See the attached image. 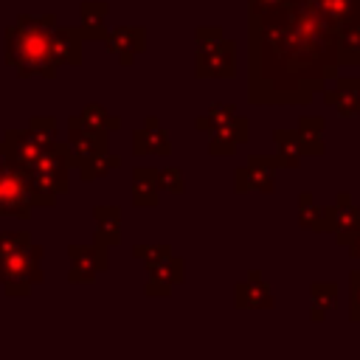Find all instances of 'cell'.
Segmentation results:
<instances>
[{"mask_svg":"<svg viewBox=\"0 0 360 360\" xmlns=\"http://www.w3.org/2000/svg\"><path fill=\"white\" fill-rule=\"evenodd\" d=\"M160 186H158V169L155 166H135L132 169V205L138 208H155L160 205Z\"/></svg>","mask_w":360,"mask_h":360,"instance_id":"19","label":"cell"},{"mask_svg":"<svg viewBox=\"0 0 360 360\" xmlns=\"http://www.w3.org/2000/svg\"><path fill=\"white\" fill-rule=\"evenodd\" d=\"M321 211H323V208L315 202V194H312V191H301V194H298V225H301L304 231L321 233V222H323Z\"/></svg>","mask_w":360,"mask_h":360,"instance_id":"30","label":"cell"},{"mask_svg":"<svg viewBox=\"0 0 360 360\" xmlns=\"http://www.w3.org/2000/svg\"><path fill=\"white\" fill-rule=\"evenodd\" d=\"M37 208V197L28 180V172L20 163L0 169V217L28 219Z\"/></svg>","mask_w":360,"mask_h":360,"instance_id":"6","label":"cell"},{"mask_svg":"<svg viewBox=\"0 0 360 360\" xmlns=\"http://www.w3.org/2000/svg\"><path fill=\"white\" fill-rule=\"evenodd\" d=\"M11 163H14V158H11L8 146H6V141H0V169H6V166H11Z\"/></svg>","mask_w":360,"mask_h":360,"instance_id":"36","label":"cell"},{"mask_svg":"<svg viewBox=\"0 0 360 360\" xmlns=\"http://www.w3.org/2000/svg\"><path fill=\"white\" fill-rule=\"evenodd\" d=\"M107 0H84L79 6V34L84 42H101L107 37Z\"/></svg>","mask_w":360,"mask_h":360,"instance_id":"18","label":"cell"},{"mask_svg":"<svg viewBox=\"0 0 360 360\" xmlns=\"http://www.w3.org/2000/svg\"><path fill=\"white\" fill-rule=\"evenodd\" d=\"M298 141L304 155L318 158L326 152V124L321 115H301L298 118Z\"/></svg>","mask_w":360,"mask_h":360,"instance_id":"23","label":"cell"},{"mask_svg":"<svg viewBox=\"0 0 360 360\" xmlns=\"http://www.w3.org/2000/svg\"><path fill=\"white\" fill-rule=\"evenodd\" d=\"M110 248L104 245H68V259H70V270H68V281L70 284H93L98 278V273H104L110 267Z\"/></svg>","mask_w":360,"mask_h":360,"instance_id":"8","label":"cell"},{"mask_svg":"<svg viewBox=\"0 0 360 360\" xmlns=\"http://www.w3.org/2000/svg\"><path fill=\"white\" fill-rule=\"evenodd\" d=\"M79 121H82V127L98 129V132H115V129L121 127V121H118L115 115H110V112H107L101 104H96V101H90V104L82 107Z\"/></svg>","mask_w":360,"mask_h":360,"instance_id":"28","label":"cell"},{"mask_svg":"<svg viewBox=\"0 0 360 360\" xmlns=\"http://www.w3.org/2000/svg\"><path fill=\"white\" fill-rule=\"evenodd\" d=\"M281 163L276 155H250L245 166L233 172V191L239 194H273L276 191V174Z\"/></svg>","mask_w":360,"mask_h":360,"instance_id":"7","label":"cell"},{"mask_svg":"<svg viewBox=\"0 0 360 360\" xmlns=\"http://www.w3.org/2000/svg\"><path fill=\"white\" fill-rule=\"evenodd\" d=\"M3 141H6V146H8L11 158H14V163H20L22 169H28V166L42 155V149H45L48 143H53L56 138L51 141V138H45V135H39L37 129L25 127V129H6Z\"/></svg>","mask_w":360,"mask_h":360,"instance_id":"14","label":"cell"},{"mask_svg":"<svg viewBox=\"0 0 360 360\" xmlns=\"http://www.w3.org/2000/svg\"><path fill=\"white\" fill-rule=\"evenodd\" d=\"M233 304L239 309H270L276 304L270 284L262 278L259 270H250V276L245 281H236L233 287Z\"/></svg>","mask_w":360,"mask_h":360,"instance_id":"15","label":"cell"},{"mask_svg":"<svg viewBox=\"0 0 360 360\" xmlns=\"http://www.w3.org/2000/svg\"><path fill=\"white\" fill-rule=\"evenodd\" d=\"M323 104H329L343 118L360 115V79H352V76L338 79L335 76L332 90H323Z\"/></svg>","mask_w":360,"mask_h":360,"instance_id":"17","label":"cell"},{"mask_svg":"<svg viewBox=\"0 0 360 360\" xmlns=\"http://www.w3.org/2000/svg\"><path fill=\"white\" fill-rule=\"evenodd\" d=\"M132 152L135 155H160V158L172 155V141L155 115H149L143 121V127H138L132 132Z\"/></svg>","mask_w":360,"mask_h":360,"instance_id":"16","label":"cell"},{"mask_svg":"<svg viewBox=\"0 0 360 360\" xmlns=\"http://www.w3.org/2000/svg\"><path fill=\"white\" fill-rule=\"evenodd\" d=\"M101 42L124 68H132L135 59L146 51V31L141 25H115Z\"/></svg>","mask_w":360,"mask_h":360,"instance_id":"9","label":"cell"},{"mask_svg":"<svg viewBox=\"0 0 360 360\" xmlns=\"http://www.w3.org/2000/svg\"><path fill=\"white\" fill-rule=\"evenodd\" d=\"M321 217H323V222H321V233H338V231H343L346 225H352L357 217H360V208H357V202L346 194V191H340V194H335V202H329L323 211H321Z\"/></svg>","mask_w":360,"mask_h":360,"instance_id":"20","label":"cell"},{"mask_svg":"<svg viewBox=\"0 0 360 360\" xmlns=\"http://www.w3.org/2000/svg\"><path fill=\"white\" fill-rule=\"evenodd\" d=\"M158 186H160V191L183 194V191H186L183 169H180V166H163V169H158Z\"/></svg>","mask_w":360,"mask_h":360,"instance_id":"31","label":"cell"},{"mask_svg":"<svg viewBox=\"0 0 360 360\" xmlns=\"http://www.w3.org/2000/svg\"><path fill=\"white\" fill-rule=\"evenodd\" d=\"M146 270H149L146 284H143L146 295H172V290L177 284H183V278H186V262L180 256H174V253L160 259L158 264H152Z\"/></svg>","mask_w":360,"mask_h":360,"instance_id":"12","label":"cell"},{"mask_svg":"<svg viewBox=\"0 0 360 360\" xmlns=\"http://www.w3.org/2000/svg\"><path fill=\"white\" fill-rule=\"evenodd\" d=\"M42 245L34 242L0 256V287L8 298H22L31 292L34 284L42 281Z\"/></svg>","mask_w":360,"mask_h":360,"instance_id":"5","label":"cell"},{"mask_svg":"<svg viewBox=\"0 0 360 360\" xmlns=\"http://www.w3.org/2000/svg\"><path fill=\"white\" fill-rule=\"evenodd\" d=\"M233 115H236V104L217 101V104H211L202 115H197V118H194V129H197V132H211L214 127H219V124L231 121Z\"/></svg>","mask_w":360,"mask_h":360,"instance_id":"29","label":"cell"},{"mask_svg":"<svg viewBox=\"0 0 360 360\" xmlns=\"http://www.w3.org/2000/svg\"><path fill=\"white\" fill-rule=\"evenodd\" d=\"M338 62L343 65H360V22L338 28Z\"/></svg>","mask_w":360,"mask_h":360,"instance_id":"27","label":"cell"},{"mask_svg":"<svg viewBox=\"0 0 360 360\" xmlns=\"http://www.w3.org/2000/svg\"><path fill=\"white\" fill-rule=\"evenodd\" d=\"M248 20L250 104H309L338 76V28L307 0H284Z\"/></svg>","mask_w":360,"mask_h":360,"instance_id":"1","label":"cell"},{"mask_svg":"<svg viewBox=\"0 0 360 360\" xmlns=\"http://www.w3.org/2000/svg\"><path fill=\"white\" fill-rule=\"evenodd\" d=\"M51 59L56 68H76L82 65V34H79V25H53L51 28Z\"/></svg>","mask_w":360,"mask_h":360,"instance_id":"13","label":"cell"},{"mask_svg":"<svg viewBox=\"0 0 360 360\" xmlns=\"http://www.w3.org/2000/svg\"><path fill=\"white\" fill-rule=\"evenodd\" d=\"M65 141H68L70 155H73V169H76V163H82L84 158L110 152V132H98V129L82 127L79 115H70V118H68V138H65Z\"/></svg>","mask_w":360,"mask_h":360,"instance_id":"10","label":"cell"},{"mask_svg":"<svg viewBox=\"0 0 360 360\" xmlns=\"http://www.w3.org/2000/svg\"><path fill=\"white\" fill-rule=\"evenodd\" d=\"M194 76L197 79H233L236 45L219 25L194 28Z\"/></svg>","mask_w":360,"mask_h":360,"instance_id":"4","label":"cell"},{"mask_svg":"<svg viewBox=\"0 0 360 360\" xmlns=\"http://www.w3.org/2000/svg\"><path fill=\"white\" fill-rule=\"evenodd\" d=\"M31 242V233L28 231H0V256L3 253H11L22 245Z\"/></svg>","mask_w":360,"mask_h":360,"instance_id":"33","label":"cell"},{"mask_svg":"<svg viewBox=\"0 0 360 360\" xmlns=\"http://www.w3.org/2000/svg\"><path fill=\"white\" fill-rule=\"evenodd\" d=\"M332 28L360 22V0H307Z\"/></svg>","mask_w":360,"mask_h":360,"instance_id":"21","label":"cell"},{"mask_svg":"<svg viewBox=\"0 0 360 360\" xmlns=\"http://www.w3.org/2000/svg\"><path fill=\"white\" fill-rule=\"evenodd\" d=\"M349 321L360 323V270L349 276Z\"/></svg>","mask_w":360,"mask_h":360,"instance_id":"34","label":"cell"},{"mask_svg":"<svg viewBox=\"0 0 360 360\" xmlns=\"http://www.w3.org/2000/svg\"><path fill=\"white\" fill-rule=\"evenodd\" d=\"M121 166V158L112 155V152H101V155H93V158H84L82 163H76L79 174L84 183H93V180H101L107 177L110 172H115Z\"/></svg>","mask_w":360,"mask_h":360,"instance_id":"26","label":"cell"},{"mask_svg":"<svg viewBox=\"0 0 360 360\" xmlns=\"http://www.w3.org/2000/svg\"><path fill=\"white\" fill-rule=\"evenodd\" d=\"M273 143H276V158H278L281 169H298L301 166L304 149H301V141H298V129L278 127L273 132Z\"/></svg>","mask_w":360,"mask_h":360,"instance_id":"25","label":"cell"},{"mask_svg":"<svg viewBox=\"0 0 360 360\" xmlns=\"http://www.w3.org/2000/svg\"><path fill=\"white\" fill-rule=\"evenodd\" d=\"M93 219H96V231H93L96 245L112 248L121 242V208L118 205H96Z\"/></svg>","mask_w":360,"mask_h":360,"instance_id":"22","label":"cell"},{"mask_svg":"<svg viewBox=\"0 0 360 360\" xmlns=\"http://www.w3.org/2000/svg\"><path fill=\"white\" fill-rule=\"evenodd\" d=\"M132 256L138 262H143V267H152L158 264L160 259L172 256V248L169 245H132Z\"/></svg>","mask_w":360,"mask_h":360,"instance_id":"32","label":"cell"},{"mask_svg":"<svg viewBox=\"0 0 360 360\" xmlns=\"http://www.w3.org/2000/svg\"><path fill=\"white\" fill-rule=\"evenodd\" d=\"M284 0H248V14H259V11H267V8H276L281 6Z\"/></svg>","mask_w":360,"mask_h":360,"instance_id":"35","label":"cell"},{"mask_svg":"<svg viewBox=\"0 0 360 360\" xmlns=\"http://www.w3.org/2000/svg\"><path fill=\"white\" fill-rule=\"evenodd\" d=\"M211 141H208V155L214 158H228L236 152V146L248 143L250 141V118L248 115H233L231 121L214 127L211 132Z\"/></svg>","mask_w":360,"mask_h":360,"instance_id":"11","label":"cell"},{"mask_svg":"<svg viewBox=\"0 0 360 360\" xmlns=\"http://www.w3.org/2000/svg\"><path fill=\"white\" fill-rule=\"evenodd\" d=\"M346 248H349V256L360 262V233H357V236H354V239H352V242H349Z\"/></svg>","mask_w":360,"mask_h":360,"instance_id":"37","label":"cell"},{"mask_svg":"<svg viewBox=\"0 0 360 360\" xmlns=\"http://www.w3.org/2000/svg\"><path fill=\"white\" fill-rule=\"evenodd\" d=\"M338 281H312L309 284V321L321 323L338 307Z\"/></svg>","mask_w":360,"mask_h":360,"instance_id":"24","label":"cell"},{"mask_svg":"<svg viewBox=\"0 0 360 360\" xmlns=\"http://www.w3.org/2000/svg\"><path fill=\"white\" fill-rule=\"evenodd\" d=\"M56 25L53 14H17V22L3 31V59L17 73V79H53L56 65L51 59V28Z\"/></svg>","mask_w":360,"mask_h":360,"instance_id":"2","label":"cell"},{"mask_svg":"<svg viewBox=\"0 0 360 360\" xmlns=\"http://www.w3.org/2000/svg\"><path fill=\"white\" fill-rule=\"evenodd\" d=\"M70 169H73V155H70L68 141L56 138L53 143H48L42 149V155L25 169L31 188H34V197H37V205L48 208L56 202L59 194L70 191V183H68Z\"/></svg>","mask_w":360,"mask_h":360,"instance_id":"3","label":"cell"}]
</instances>
